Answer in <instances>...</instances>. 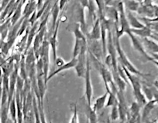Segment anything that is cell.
Listing matches in <instances>:
<instances>
[{"instance_id": "obj_8", "label": "cell", "mask_w": 158, "mask_h": 123, "mask_svg": "<svg viewBox=\"0 0 158 123\" xmlns=\"http://www.w3.org/2000/svg\"><path fill=\"white\" fill-rule=\"evenodd\" d=\"M156 101L155 99H152L151 101H148L146 104L144 106L143 110H142V114H141V119L143 121V122L145 123L148 118H149V115L152 113V111L153 110V109L155 108V106L156 105Z\"/></svg>"}, {"instance_id": "obj_13", "label": "cell", "mask_w": 158, "mask_h": 123, "mask_svg": "<svg viewBox=\"0 0 158 123\" xmlns=\"http://www.w3.org/2000/svg\"><path fill=\"white\" fill-rule=\"evenodd\" d=\"M127 17L131 29H140L145 26V25L142 24L131 11H128V13L127 14Z\"/></svg>"}, {"instance_id": "obj_25", "label": "cell", "mask_w": 158, "mask_h": 123, "mask_svg": "<svg viewBox=\"0 0 158 123\" xmlns=\"http://www.w3.org/2000/svg\"><path fill=\"white\" fill-rule=\"evenodd\" d=\"M65 63H66V62L64 60L63 58L60 57V56H57L56 61L54 62V64H55L56 66H57V68H59V67H61V66H63Z\"/></svg>"}, {"instance_id": "obj_4", "label": "cell", "mask_w": 158, "mask_h": 123, "mask_svg": "<svg viewBox=\"0 0 158 123\" xmlns=\"http://www.w3.org/2000/svg\"><path fill=\"white\" fill-rule=\"evenodd\" d=\"M75 18L77 23H79L80 29L84 32V34H87V28H86L85 15H84V8L80 3L75 8Z\"/></svg>"}, {"instance_id": "obj_15", "label": "cell", "mask_w": 158, "mask_h": 123, "mask_svg": "<svg viewBox=\"0 0 158 123\" xmlns=\"http://www.w3.org/2000/svg\"><path fill=\"white\" fill-rule=\"evenodd\" d=\"M22 6H23V3H22V2H21L20 3H19V6L17 7V9L15 10V13L13 14V15H12L11 18H10L11 26H15V25L21 19L22 14H23V13H22Z\"/></svg>"}, {"instance_id": "obj_32", "label": "cell", "mask_w": 158, "mask_h": 123, "mask_svg": "<svg viewBox=\"0 0 158 123\" xmlns=\"http://www.w3.org/2000/svg\"><path fill=\"white\" fill-rule=\"evenodd\" d=\"M152 63H153V64H154L155 65H156V66H157V67H158V61H156V60H152Z\"/></svg>"}, {"instance_id": "obj_26", "label": "cell", "mask_w": 158, "mask_h": 123, "mask_svg": "<svg viewBox=\"0 0 158 123\" xmlns=\"http://www.w3.org/2000/svg\"><path fill=\"white\" fill-rule=\"evenodd\" d=\"M80 4L84 8L89 7V0H80Z\"/></svg>"}, {"instance_id": "obj_34", "label": "cell", "mask_w": 158, "mask_h": 123, "mask_svg": "<svg viewBox=\"0 0 158 123\" xmlns=\"http://www.w3.org/2000/svg\"><path fill=\"white\" fill-rule=\"evenodd\" d=\"M149 123H158V121H156V120H153V121H150V122H149Z\"/></svg>"}, {"instance_id": "obj_28", "label": "cell", "mask_w": 158, "mask_h": 123, "mask_svg": "<svg viewBox=\"0 0 158 123\" xmlns=\"http://www.w3.org/2000/svg\"><path fill=\"white\" fill-rule=\"evenodd\" d=\"M67 2L68 0H59V6L60 10H62L64 9V6L66 5Z\"/></svg>"}, {"instance_id": "obj_9", "label": "cell", "mask_w": 158, "mask_h": 123, "mask_svg": "<svg viewBox=\"0 0 158 123\" xmlns=\"http://www.w3.org/2000/svg\"><path fill=\"white\" fill-rule=\"evenodd\" d=\"M58 27H59V22L57 23L55 30H54L53 34H52V37L49 40V44L52 48V53H53V61L55 62L57 58V52H56V49H57V33H58Z\"/></svg>"}, {"instance_id": "obj_30", "label": "cell", "mask_w": 158, "mask_h": 123, "mask_svg": "<svg viewBox=\"0 0 158 123\" xmlns=\"http://www.w3.org/2000/svg\"><path fill=\"white\" fill-rule=\"evenodd\" d=\"M135 123H144L143 121H142V119H141V115L138 117V118L137 119V121H136Z\"/></svg>"}, {"instance_id": "obj_21", "label": "cell", "mask_w": 158, "mask_h": 123, "mask_svg": "<svg viewBox=\"0 0 158 123\" xmlns=\"http://www.w3.org/2000/svg\"><path fill=\"white\" fill-rule=\"evenodd\" d=\"M117 105H114V106H112L111 110H110V120L112 121H115L117 120L120 119V115H119V110H118V106Z\"/></svg>"}, {"instance_id": "obj_22", "label": "cell", "mask_w": 158, "mask_h": 123, "mask_svg": "<svg viewBox=\"0 0 158 123\" xmlns=\"http://www.w3.org/2000/svg\"><path fill=\"white\" fill-rule=\"evenodd\" d=\"M124 3L129 8L130 11H136L140 7L139 4L135 0H125Z\"/></svg>"}, {"instance_id": "obj_35", "label": "cell", "mask_w": 158, "mask_h": 123, "mask_svg": "<svg viewBox=\"0 0 158 123\" xmlns=\"http://www.w3.org/2000/svg\"><path fill=\"white\" fill-rule=\"evenodd\" d=\"M29 2H37V0H29Z\"/></svg>"}, {"instance_id": "obj_12", "label": "cell", "mask_w": 158, "mask_h": 123, "mask_svg": "<svg viewBox=\"0 0 158 123\" xmlns=\"http://www.w3.org/2000/svg\"><path fill=\"white\" fill-rule=\"evenodd\" d=\"M131 33L134 34V35L138 36V37H141V38H146V37H150L151 34H152V30L148 27L147 26H145L142 28L140 29H131L130 30Z\"/></svg>"}, {"instance_id": "obj_20", "label": "cell", "mask_w": 158, "mask_h": 123, "mask_svg": "<svg viewBox=\"0 0 158 123\" xmlns=\"http://www.w3.org/2000/svg\"><path fill=\"white\" fill-rule=\"evenodd\" d=\"M10 113L9 105L6 104L3 106H1V114H0V119L1 123H6L9 120L8 114Z\"/></svg>"}, {"instance_id": "obj_31", "label": "cell", "mask_w": 158, "mask_h": 123, "mask_svg": "<svg viewBox=\"0 0 158 123\" xmlns=\"http://www.w3.org/2000/svg\"><path fill=\"white\" fill-rule=\"evenodd\" d=\"M154 87H155V88H156V89L158 91V80H155V82H154Z\"/></svg>"}, {"instance_id": "obj_14", "label": "cell", "mask_w": 158, "mask_h": 123, "mask_svg": "<svg viewBox=\"0 0 158 123\" xmlns=\"http://www.w3.org/2000/svg\"><path fill=\"white\" fill-rule=\"evenodd\" d=\"M9 110L10 114V118L15 123H18L17 120V114H18V109H17V103H16V99L15 98L11 101V103L9 105Z\"/></svg>"}, {"instance_id": "obj_16", "label": "cell", "mask_w": 158, "mask_h": 123, "mask_svg": "<svg viewBox=\"0 0 158 123\" xmlns=\"http://www.w3.org/2000/svg\"><path fill=\"white\" fill-rule=\"evenodd\" d=\"M87 41H83V40H79L76 38V42H75L74 49H73V56L74 58L78 57L79 55L80 54V52L82 51L83 45L84 43H86Z\"/></svg>"}, {"instance_id": "obj_18", "label": "cell", "mask_w": 158, "mask_h": 123, "mask_svg": "<svg viewBox=\"0 0 158 123\" xmlns=\"http://www.w3.org/2000/svg\"><path fill=\"white\" fill-rule=\"evenodd\" d=\"M142 92L147 101H151L154 99V92L152 91L150 87L147 86L145 84H142Z\"/></svg>"}, {"instance_id": "obj_5", "label": "cell", "mask_w": 158, "mask_h": 123, "mask_svg": "<svg viewBox=\"0 0 158 123\" xmlns=\"http://www.w3.org/2000/svg\"><path fill=\"white\" fill-rule=\"evenodd\" d=\"M76 64H77V58L73 57L72 60H69V62H66L63 66L57 68H56V70H54L50 75H48V78H47V83H48V80H51L52 77L56 76V75H58L59 73L62 72L64 71H66V70H69V69L73 68H75L76 65Z\"/></svg>"}, {"instance_id": "obj_24", "label": "cell", "mask_w": 158, "mask_h": 123, "mask_svg": "<svg viewBox=\"0 0 158 123\" xmlns=\"http://www.w3.org/2000/svg\"><path fill=\"white\" fill-rule=\"evenodd\" d=\"M69 123H79V117H78V110H77V105H73V114L71 117L70 122Z\"/></svg>"}, {"instance_id": "obj_23", "label": "cell", "mask_w": 158, "mask_h": 123, "mask_svg": "<svg viewBox=\"0 0 158 123\" xmlns=\"http://www.w3.org/2000/svg\"><path fill=\"white\" fill-rule=\"evenodd\" d=\"M142 21L145 23V26H147L152 31L157 32L158 33V23L157 22H149V21L145 20V18H142Z\"/></svg>"}, {"instance_id": "obj_6", "label": "cell", "mask_w": 158, "mask_h": 123, "mask_svg": "<svg viewBox=\"0 0 158 123\" xmlns=\"http://www.w3.org/2000/svg\"><path fill=\"white\" fill-rule=\"evenodd\" d=\"M88 38L90 40L94 41H99L102 38V29H101V21L100 18H97L95 21L93 28L91 30V32L88 35Z\"/></svg>"}, {"instance_id": "obj_3", "label": "cell", "mask_w": 158, "mask_h": 123, "mask_svg": "<svg viewBox=\"0 0 158 123\" xmlns=\"http://www.w3.org/2000/svg\"><path fill=\"white\" fill-rule=\"evenodd\" d=\"M127 34L130 36V40H131V42H132V45H133V47L134 48V49H135L136 51H138L140 54H141V56H143L147 60L152 61L153 59L151 57L150 55L149 54V52L145 50L143 44L141 43V41H139V39H138V37H137V36L134 35V34H132V33H131V31L129 32Z\"/></svg>"}, {"instance_id": "obj_29", "label": "cell", "mask_w": 158, "mask_h": 123, "mask_svg": "<svg viewBox=\"0 0 158 123\" xmlns=\"http://www.w3.org/2000/svg\"><path fill=\"white\" fill-rule=\"evenodd\" d=\"M149 55H150L151 57H152L153 60L158 61V53H149Z\"/></svg>"}, {"instance_id": "obj_7", "label": "cell", "mask_w": 158, "mask_h": 123, "mask_svg": "<svg viewBox=\"0 0 158 123\" xmlns=\"http://www.w3.org/2000/svg\"><path fill=\"white\" fill-rule=\"evenodd\" d=\"M142 43L145 50L149 53H158V43L149 37L142 38Z\"/></svg>"}, {"instance_id": "obj_27", "label": "cell", "mask_w": 158, "mask_h": 123, "mask_svg": "<svg viewBox=\"0 0 158 123\" xmlns=\"http://www.w3.org/2000/svg\"><path fill=\"white\" fill-rule=\"evenodd\" d=\"M149 38H151V39H152V40H154L155 41H156V42L158 43V33L157 32L152 31V34H151Z\"/></svg>"}, {"instance_id": "obj_17", "label": "cell", "mask_w": 158, "mask_h": 123, "mask_svg": "<svg viewBox=\"0 0 158 123\" xmlns=\"http://www.w3.org/2000/svg\"><path fill=\"white\" fill-rule=\"evenodd\" d=\"M88 118L89 123H98L99 118L97 115V112L91 106H88Z\"/></svg>"}, {"instance_id": "obj_33", "label": "cell", "mask_w": 158, "mask_h": 123, "mask_svg": "<svg viewBox=\"0 0 158 123\" xmlns=\"http://www.w3.org/2000/svg\"><path fill=\"white\" fill-rule=\"evenodd\" d=\"M6 123H15V122H14V121H12V119H11V118H10V119H9V120H8V121H7V122H6Z\"/></svg>"}, {"instance_id": "obj_36", "label": "cell", "mask_w": 158, "mask_h": 123, "mask_svg": "<svg viewBox=\"0 0 158 123\" xmlns=\"http://www.w3.org/2000/svg\"><path fill=\"white\" fill-rule=\"evenodd\" d=\"M119 123H127V121H120Z\"/></svg>"}, {"instance_id": "obj_11", "label": "cell", "mask_w": 158, "mask_h": 123, "mask_svg": "<svg viewBox=\"0 0 158 123\" xmlns=\"http://www.w3.org/2000/svg\"><path fill=\"white\" fill-rule=\"evenodd\" d=\"M60 11V9L59 6V0H57V1L55 2L52 10H51V12H52V28H51V32H52V34H53L54 30H55V28H56V25H57V23L59 22L58 21V17H59Z\"/></svg>"}, {"instance_id": "obj_10", "label": "cell", "mask_w": 158, "mask_h": 123, "mask_svg": "<svg viewBox=\"0 0 158 123\" xmlns=\"http://www.w3.org/2000/svg\"><path fill=\"white\" fill-rule=\"evenodd\" d=\"M108 95H109V93L106 92V93L103 94V95H101V96H99V98H97V99H95V103H94L93 106H92V108H93L95 111L99 112V110H102V108H104V106H106Z\"/></svg>"}, {"instance_id": "obj_2", "label": "cell", "mask_w": 158, "mask_h": 123, "mask_svg": "<svg viewBox=\"0 0 158 123\" xmlns=\"http://www.w3.org/2000/svg\"><path fill=\"white\" fill-rule=\"evenodd\" d=\"M84 79L85 81V96L87 99V103H88V106H91V99L93 96V87L91 83V67H90V59L88 56L87 58V71H86L85 77Z\"/></svg>"}, {"instance_id": "obj_1", "label": "cell", "mask_w": 158, "mask_h": 123, "mask_svg": "<svg viewBox=\"0 0 158 123\" xmlns=\"http://www.w3.org/2000/svg\"><path fill=\"white\" fill-rule=\"evenodd\" d=\"M114 45H115L116 47V50H117V53H118V61L120 62L122 65L123 67H125L130 72V73H132V74L135 75V76H146L149 74H145V73L141 72L138 70L135 66L133 64L130 60H129L128 58H127V55L124 52L123 49H122L121 45L119 43V38L118 37H116L115 40H114Z\"/></svg>"}, {"instance_id": "obj_19", "label": "cell", "mask_w": 158, "mask_h": 123, "mask_svg": "<svg viewBox=\"0 0 158 123\" xmlns=\"http://www.w3.org/2000/svg\"><path fill=\"white\" fill-rule=\"evenodd\" d=\"M118 103V99L117 95L112 92H109L107 101H106V104L105 107H110V106L112 107L114 105H117Z\"/></svg>"}]
</instances>
